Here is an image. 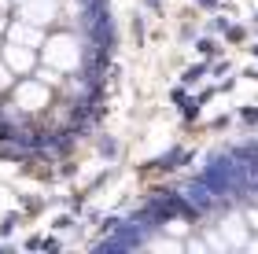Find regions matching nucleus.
<instances>
[{"instance_id": "f257e3e1", "label": "nucleus", "mask_w": 258, "mask_h": 254, "mask_svg": "<svg viewBox=\"0 0 258 254\" xmlns=\"http://www.w3.org/2000/svg\"><path fill=\"white\" fill-rule=\"evenodd\" d=\"M44 63L52 66V70H78L81 63V48L74 37H67V33H59V37L48 41V48H44Z\"/></svg>"}, {"instance_id": "f03ea898", "label": "nucleus", "mask_w": 258, "mask_h": 254, "mask_svg": "<svg viewBox=\"0 0 258 254\" xmlns=\"http://www.w3.org/2000/svg\"><path fill=\"white\" fill-rule=\"evenodd\" d=\"M15 107L19 111H26V114H37L48 107V100H52V92H48V81H22L15 92Z\"/></svg>"}, {"instance_id": "7ed1b4c3", "label": "nucleus", "mask_w": 258, "mask_h": 254, "mask_svg": "<svg viewBox=\"0 0 258 254\" xmlns=\"http://www.w3.org/2000/svg\"><path fill=\"white\" fill-rule=\"evenodd\" d=\"M22 19L33 22V26L52 22L55 19V0H22Z\"/></svg>"}, {"instance_id": "20e7f679", "label": "nucleus", "mask_w": 258, "mask_h": 254, "mask_svg": "<svg viewBox=\"0 0 258 254\" xmlns=\"http://www.w3.org/2000/svg\"><path fill=\"white\" fill-rule=\"evenodd\" d=\"M4 63H8V70L26 74L30 66H33V48H26V44H15V41H11L8 48H4Z\"/></svg>"}, {"instance_id": "39448f33", "label": "nucleus", "mask_w": 258, "mask_h": 254, "mask_svg": "<svg viewBox=\"0 0 258 254\" xmlns=\"http://www.w3.org/2000/svg\"><path fill=\"white\" fill-rule=\"evenodd\" d=\"M8 33H11L15 44H26V48H37V44H41V26H33V22H26V19L15 22Z\"/></svg>"}, {"instance_id": "423d86ee", "label": "nucleus", "mask_w": 258, "mask_h": 254, "mask_svg": "<svg viewBox=\"0 0 258 254\" xmlns=\"http://www.w3.org/2000/svg\"><path fill=\"white\" fill-rule=\"evenodd\" d=\"M11 85V70H8V63H0V89H8Z\"/></svg>"}, {"instance_id": "0eeeda50", "label": "nucleus", "mask_w": 258, "mask_h": 254, "mask_svg": "<svg viewBox=\"0 0 258 254\" xmlns=\"http://www.w3.org/2000/svg\"><path fill=\"white\" fill-rule=\"evenodd\" d=\"M4 4H8V0H0V8H4Z\"/></svg>"}, {"instance_id": "6e6552de", "label": "nucleus", "mask_w": 258, "mask_h": 254, "mask_svg": "<svg viewBox=\"0 0 258 254\" xmlns=\"http://www.w3.org/2000/svg\"><path fill=\"white\" fill-rule=\"evenodd\" d=\"M0 30H4V19H0Z\"/></svg>"}]
</instances>
